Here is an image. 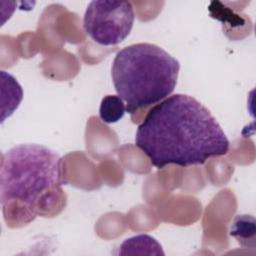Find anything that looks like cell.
Segmentation results:
<instances>
[{"label":"cell","mask_w":256,"mask_h":256,"mask_svg":"<svg viewBox=\"0 0 256 256\" xmlns=\"http://www.w3.org/2000/svg\"><path fill=\"white\" fill-rule=\"evenodd\" d=\"M135 144L158 169L203 165L225 155L230 146L211 112L185 94L168 96L151 108L137 127Z\"/></svg>","instance_id":"cell-1"},{"label":"cell","mask_w":256,"mask_h":256,"mask_svg":"<svg viewBox=\"0 0 256 256\" xmlns=\"http://www.w3.org/2000/svg\"><path fill=\"white\" fill-rule=\"evenodd\" d=\"M62 158L36 143L18 144L2 154L0 202L9 227H22L37 216L59 213L65 206Z\"/></svg>","instance_id":"cell-2"},{"label":"cell","mask_w":256,"mask_h":256,"mask_svg":"<svg viewBox=\"0 0 256 256\" xmlns=\"http://www.w3.org/2000/svg\"><path fill=\"white\" fill-rule=\"evenodd\" d=\"M179 70V61L163 48L136 43L117 52L111 75L126 112L133 114L166 99L175 89Z\"/></svg>","instance_id":"cell-3"},{"label":"cell","mask_w":256,"mask_h":256,"mask_svg":"<svg viewBox=\"0 0 256 256\" xmlns=\"http://www.w3.org/2000/svg\"><path fill=\"white\" fill-rule=\"evenodd\" d=\"M135 20L134 8L129 1H91L84 13L85 33L96 43L113 46L130 34Z\"/></svg>","instance_id":"cell-4"},{"label":"cell","mask_w":256,"mask_h":256,"mask_svg":"<svg viewBox=\"0 0 256 256\" xmlns=\"http://www.w3.org/2000/svg\"><path fill=\"white\" fill-rule=\"evenodd\" d=\"M119 255H164L160 243L152 236L140 234L127 238L119 247Z\"/></svg>","instance_id":"cell-5"},{"label":"cell","mask_w":256,"mask_h":256,"mask_svg":"<svg viewBox=\"0 0 256 256\" xmlns=\"http://www.w3.org/2000/svg\"><path fill=\"white\" fill-rule=\"evenodd\" d=\"M229 235L236 239L242 248L254 249L256 246V221L252 215L239 214L232 221Z\"/></svg>","instance_id":"cell-6"},{"label":"cell","mask_w":256,"mask_h":256,"mask_svg":"<svg viewBox=\"0 0 256 256\" xmlns=\"http://www.w3.org/2000/svg\"><path fill=\"white\" fill-rule=\"evenodd\" d=\"M1 80L4 82L2 83V88L8 92V100L1 108V122H3L6 117L11 116L18 108L23 98V90L15 77L6 71H1Z\"/></svg>","instance_id":"cell-7"},{"label":"cell","mask_w":256,"mask_h":256,"mask_svg":"<svg viewBox=\"0 0 256 256\" xmlns=\"http://www.w3.org/2000/svg\"><path fill=\"white\" fill-rule=\"evenodd\" d=\"M126 112V105L118 95H106L100 103V119L107 124L118 122Z\"/></svg>","instance_id":"cell-8"}]
</instances>
